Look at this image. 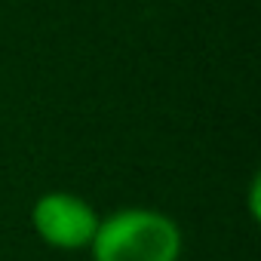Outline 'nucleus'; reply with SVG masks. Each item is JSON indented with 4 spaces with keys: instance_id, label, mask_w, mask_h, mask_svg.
Here are the masks:
<instances>
[{
    "instance_id": "nucleus-1",
    "label": "nucleus",
    "mask_w": 261,
    "mask_h": 261,
    "mask_svg": "<svg viewBox=\"0 0 261 261\" xmlns=\"http://www.w3.org/2000/svg\"><path fill=\"white\" fill-rule=\"evenodd\" d=\"M92 261H178L181 230L154 209H123L105 221L89 243Z\"/></svg>"
},
{
    "instance_id": "nucleus-2",
    "label": "nucleus",
    "mask_w": 261,
    "mask_h": 261,
    "mask_svg": "<svg viewBox=\"0 0 261 261\" xmlns=\"http://www.w3.org/2000/svg\"><path fill=\"white\" fill-rule=\"evenodd\" d=\"M31 224L43 243L53 249H86L98 230V215L77 194L53 191L43 194L31 209Z\"/></svg>"
}]
</instances>
